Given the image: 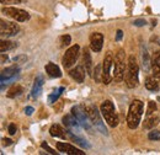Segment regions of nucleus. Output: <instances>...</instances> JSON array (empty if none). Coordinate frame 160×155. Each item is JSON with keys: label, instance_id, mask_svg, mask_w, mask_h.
<instances>
[{"label": "nucleus", "instance_id": "1", "mask_svg": "<svg viewBox=\"0 0 160 155\" xmlns=\"http://www.w3.org/2000/svg\"><path fill=\"white\" fill-rule=\"evenodd\" d=\"M144 111V103L140 100H133L128 108L127 115V124L131 129H136L140 123V119Z\"/></svg>", "mask_w": 160, "mask_h": 155}, {"label": "nucleus", "instance_id": "2", "mask_svg": "<svg viewBox=\"0 0 160 155\" xmlns=\"http://www.w3.org/2000/svg\"><path fill=\"white\" fill-rule=\"evenodd\" d=\"M126 82L129 89H134L139 84V67L134 56L128 57V65L126 72Z\"/></svg>", "mask_w": 160, "mask_h": 155}, {"label": "nucleus", "instance_id": "3", "mask_svg": "<svg viewBox=\"0 0 160 155\" xmlns=\"http://www.w3.org/2000/svg\"><path fill=\"white\" fill-rule=\"evenodd\" d=\"M100 110H101V115L103 116L105 121L107 122V124L112 128L117 127L118 126V116L116 113V110H115V106L113 103L110 101V100H106L101 103L100 106Z\"/></svg>", "mask_w": 160, "mask_h": 155}, {"label": "nucleus", "instance_id": "4", "mask_svg": "<svg viewBox=\"0 0 160 155\" xmlns=\"http://www.w3.org/2000/svg\"><path fill=\"white\" fill-rule=\"evenodd\" d=\"M115 73H113V78L116 82H121L127 72V65L128 62H126V53L123 49H120L117 52V54L115 56Z\"/></svg>", "mask_w": 160, "mask_h": 155}, {"label": "nucleus", "instance_id": "5", "mask_svg": "<svg viewBox=\"0 0 160 155\" xmlns=\"http://www.w3.org/2000/svg\"><path fill=\"white\" fill-rule=\"evenodd\" d=\"M86 111H88V115L90 117V121L95 126V128H98L102 134L107 136V129H106V127H105V124L101 119L100 112H99L98 107L95 105H89V106H86Z\"/></svg>", "mask_w": 160, "mask_h": 155}, {"label": "nucleus", "instance_id": "6", "mask_svg": "<svg viewBox=\"0 0 160 155\" xmlns=\"http://www.w3.org/2000/svg\"><path fill=\"white\" fill-rule=\"evenodd\" d=\"M2 14L11 18V19L16 20L18 22H25L27 20H30V14L22 9H19V8H15V6H8V8H4L2 10Z\"/></svg>", "mask_w": 160, "mask_h": 155}, {"label": "nucleus", "instance_id": "7", "mask_svg": "<svg viewBox=\"0 0 160 155\" xmlns=\"http://www.w3.org/2000/svg\"><path fill=\"white\" fill-rule=\"evenodd\" d=\"M72 113L75 116V118L78 119V122L80 123L81 127H84L85 129H90L91 128V124H90V117L88 115V111H86V107L84 108L81 105H77V106H73L72 107Z\"/></svg>", "mask_w": 160, "mask_h": 155}, {"label": "nucleus", "instance_id": "8", "mask_svg": "<svg viewBox=\"0 0 160 155\" xmlns=\"http://www.w3.org/2000/svg\"><path fill=\"white\" fill-rule=\"evenodd\" d=\"M79 53H80V47L78 44H74L70 48H68L65 51L64 57H63V65H64V68L69 69L70 67H73L75 64L78 57H79Z\"/></svg>", "mask_w": 160, "mask_h": 155}, {"label": "nucleus", "instance_id": "9", "mask_svg": "<svg viewBox=\"0 0 160 155\" xmlns=\"http://www.w3.org/2000/svg\"><path fill=\"white\" fill-rule=\"evenodd\" d=\"M112 64H113V56L111 52H107L105 56V59H103V63H102V73H103L102 82L105 85H108L112 80V75H111Z\"/></svg>", "mask_w": 160, "mask_h": 155}, {"label": "nucleus", "instance_id": "10", "mask_svg": "<svg viewBox=\"0 0 160 155\" xmlns=\"http://www.w3.org/2000/svg\"><path fill=\"white\" fill-rule=\"evenodd\" d=\"M20 31V27L18 23L15 22H9V21H5V20H1L0 21V35L1 37H11V36H16L18 32Z\"/></svg>", "mask_w": 160, "mask_h": 155}, {"label": "nucleus", "instance_id": "11", "mask_svg": "<svg viewBox=\"0 0 160 155\" xmlns=\"http://www.w3.org/2000/svg\"><path fill=\"white\" fill-rule=\"evenodd\" d=\"M102 44H103V35L100 32H94L90 36V48L94 52H100L102 49Z\"/></svg>", "mask_w": 160, "mask_h": 155}, {"label": "nucleus", "instance_id": "12", "mask_svg": "<svg viewBox=\"0 0 160 155\" xmlns=\"http://www.w3.org/2000/svg\"><path fill=\"white\" fill-rule=\"evenodd\" d=\"M57 149L60 153H65L69 155H85L84 152H81L79 149H77L75 147L68 144V143H63V142H58L57 143Z\"/></svg>", "mask_w": 160, "mask_h": 155}, {"label": "nucleus", "instance_id": "13", "mask_svg": "<svg viewBox=\"0 0 160 155\" xmlns=\"http://www.w3.org/2000/svg\"><path fill=\"white\" fill-rule=\"evenodd\" d=\"M63 123L68 129H73L75 132H79L80 129V123L78 122V119L75 118V116L73 113L70 115H65L63 117Z\"/></svg>", "mask_w": 160, "mask_h": 155}, {"label": "nucleus", "instance_id": "14", "mask_svg": "<svg viewBox=\"0 0 160 155\" xmlns=\"http://www.w3.org/2000/svg\"><path fill=\"white\" fill-rule=\"evenodd\" d=\"M19 72H20V69H19L16 65H12V67H9V68L4 69V70L1 72V75H0L1 84L5 82V81H9V80H11V79H14V78L19 74Z\"/></svg>", "mask_w": 160, "mask_h": 155}, {"label": "nucleus", "instance_id": "15", "mask_svg": "<svg viewBox=\"0 0 160 155\" xmlns=\"http://www.w3.org/2000/svg\"><path fill=\"white\" fill-rule=\"evenodd\" d=\"M82 63H84V67H85L86 73L92 78V75H94L92 59H91V56H90V53H89V51H88V49H84V52H82Z\"/></svg>", "mask_w": 160, "mask_h": 155}, {"label": "nucleus", "instance_id": "16", "mask_svg": "<svg viewBox=\"0 0 160 155\" xmlns=\"http://www.w3.org/2000/svg\"><path fill=\"white\" fill-rule=\"evenodd\" d=\"M85 72L86 70H84V68L81 65H78V67H75L74 69H72L69 72V75L73 78L77 82H82L84 79H85Z\"/></svg>", "mask_w": 160, "mask_h": 155}, {"label": "nucleus", "instance_id": "17", "mask_svg": "<svg viewBox=\"0 0 160 155\" xmlns=\"http://www.w3.org/2000/svg\"><path fill=\"white\" fill-rule=\"evenodd\" d=\"M43 77L42 75H37V78L35 79V84H33V88H32V91H31V97L32 98H37L40 96L41 91H42V86H43Z\"/></svg>", "mask_w": 160, "mask_h": 155}, {"label": "nucleus", "instance_id": "18", "mask_svg": "<svg viewBox=\"0 0 160 155\" xmlns=\"http://www.w3.org/2000/svg\"><path fill=\"white\" fill-rule=\"evenodd\" d=\"M67 136H68V138H69L70 140L75 142L78 145L82 147V148H85V149H90V144H89L85 139H82V138H80V137H78V136H75L70 129H68V131H67Z\"/></svg>", "mask_w": 160, "mask_h": 155}, {"label": "nucleus", "instance_id": "19", "mask_svg": "<svg viewBox=\"0 0 160 155\" xmlns=\"http://www.w3.org/2000/svg\"><path fill=\"white\" fill-rule=\"evenodd\" d=\"M46 72L51 78H60L62 77V72H60L59 67L56 65L54 63H48L46 65Z\"/></svg>", "mask_w": 160, "mask_h": 155}, {"label": "nucleus", "instance_id": "20", "mask_svg": "<svg viewBox=\"0 0 160 155\" xmlns=\"http://www.w3.org/2000/svg\"><path fill=\"white\" fill-rule=\"evenodd\" d=\"M152 70L155 78H159L160 75V52H157L152 60Z\"/></svg>", "mask_w": 160, "mask_h": 155}, {"label": "nucleus", "instance_id": "21", "mask_svg": "<svg viewBox=\"0 0 160 155\" xmlns=\"http://www.w3.org/2000/svg\"><path fill=\"white\" fill-rule=\"evenodd\" d=\"M67 131H64L59 124H52L49 128V134L54 138H65Z\"/></svg>", "mask_w": 160, "mask_h": 155}, {"label": "nucleus", "instance_id": "22", "mask_svg": "<svg viewBox=\"0 0 160 155\" xmlns=\"http://www.w3.org/2000/svg\"><path fill=\"white\" fill-rule=\"evenodd\" d=\"M159 116H154V113H152V115L147 116V119L144 121V128L145 129H152L159 123Z\"/></svg>", "mask_w": 160, "mask_h": 155}, {"label": "nucleus", "instance_id": "23", "mask_svg": "<svg viewBox=\"0 0 160 155\" xmlns=\"http://www.w3.org/2000/svg\"><path fill=\"white\" fill-rule=\"evenodd\" d=\"M145 88L149 90V91H157L159 89V82L154 79V78H147L145 80Z\"/></svg>", "mask_w": 160, "mask_h": 155}, {"label": "nucleus", "instance_id": "24", "mask_svg": "<svg viewBox=\"0 0 160 155\" xmlns=\"http://www.w3.org/2000/svg\"><path fill=\"white\" fill-rule=\"evenodd\" d=\"M18 44L15 43V42H11V41H5V39H2L1 42H0V52H6V51H10V49H12V48H15Z\"/></svg>", "mask_w": 160, "mask_h": 155}, {"label": "nucleus", "instance_id": "25", "mask_svg": "<svg viewBox=\"0 0 160 155\" xmlns=\"http://www.w3.org/2000/svg\"><path fill=\"white\" fill-rule=\"evenodd\" d=\"M142 60H143V68H144V70L145 72H149V69L152 68V63L149 60V54H148V52H147L145 48L142 51Z\"/></svg>", "mask_w": 160, "mask_h": 155}, {"label": "nucleus", "instance_id": "26", "mask_svg": "<svg viewBox=\"0 0 160 155\" xmlns=\"http://www.w3.org/2000/svg\"><path fill=\"white\" fill-rule=\"evenodd\" d=\"M22 91H23V89L21 88L20 85H14L10 90H9V92H8V97H10V98H15L16 96H19L22 94Z\"/></svg>", "mask_w": 160, "mask_h": 155}, {"label": "nucleus", "instance_id": "27", "mask_svg": "<svg viewBox=\"0 0 160 155\" xmlns=\"http://www.w3.org/2000/svg\"><path fill=\"white\" fill-rule=\"evenodd\" d=\"M102 77H103V73H102V64H98V65L95 67L92 78L95 79L96 82H102Z\"/></svg>", "mask_w": 160, "mask_h": 155}, {"label": "nucleus", "instance_id": "28", "mask_svg": "<svg viewBox=\"0 0 160 155\" xmlns=\"http://www.w3.org/2000/svg\"><path fill=\"white\" fill-rule=\"evenodd\" d=\"M63 91H64V88L62 86V88H59V89H58L57 91H54V92H53L52 95H49V97H48L49 102H51V103H54V102H56V101L58 100V97H59L60 95H62V92H63Z\"/></svg>", "mask_w": 160, "mask_h": 155}, {"label": "nucleus", "instance_id": "29", "mask_svg": "<svg viewBox=\"0 0 160 155\" xmlns=\"http://www.w3.org/2000/svg\"><path fill=\"white\" fill-rule=\"evenodd\" d=\"M155 111H157V103H155L154 101H150V102L148 103L147 116H149V115H152V113H155Z\"/></svg>", "mask_w": 160, "mask_h": 155}, {"label": "nucleus", "instance_id": "30", "mask_svg": "<svg viewBox=\"0 0 160 155\" xmlns=\"http://www.w3.org/2000/svg\"><path fill=\"white\" fill-rule=\"evenodd\" d=\"M72 42V37L69 35H64L60 37V46L62 47H65V46H69Z\"/></svg>", "mask_w": 160, "mask_h": 155}, {"label": "nucleus", "instance_id": "31", "mask_svg": "<svg viewBox=\"0 0 160 155\" xmlns=\"http://www.w3.org/2000/svg\"><path fill=\"white\" fill-rule=\"evenodd\" d=\"M148 138L150 140H160V131H155V129L150 131L148 134Z\"/></svg>", "mask_w": 160, "mask_h": 155}, {"label": "nucleus", "instance_id": "32", "mask_svg": "<svg viewBox=\"0 0 160 155\" xmlns=\"http://www.w3.org/2000/svg\"><path fill=\"white\" fill-rule=\"evenodd\" d=\"M9 133L11 134V136H14L16 132H18V127H16V124H14V123H11V124H9Z\"/></svg>", "mask_w": 160, "mask_h": 155}, {"label": "nucleus", "instance_id": "33", "mask_svg": "<svg viewBox=\"0 0 160 155\" xmlns=\"http://www.w3.org/2000/svg\"><path fill=\"white\" fill-rule=\"evenodd\" d=\"M41 147H42L43 149H46L48 153H51V154H56V152H54V150H53V149H52L47 143H42V145H41Z\"/></svg>", "mask_w": 160, "mask_h": 155}, {"label": "nucleus", "instance_id": "34", "mask_svg": "<svg viewBox=\"0 0 160 155\" xmlns=\"http://www.w3.org/2000/svg\"><path fill=\"white\" fill-rule=\"evenodd\" d=\"M145 20H142V19H139V20H134V22H133V25L134 26H138V27H140V26H145Z\"/></svg>", "mask_w": 160, "mask_h": 155}, {"label": "nucleus", "instance_id": "35", "mask_svg": "<svg viewBox=\"0 0 160 155\" xmlns=\"http://www.w3.org/2000/svg\"><path fill=\"white\" fill-rule=\"evenodd\" d=\"M33 112H35V110H33V108H32L31 106H27V107L25 108V113H26L27 116H31V115H32Z\"/></svg>", "mask_w": 160, "mask_h": 155}, {"label": "nucleus", "instance_id": "36", "mask_svg": "<svg viewBox=\"0 0 160 155\" xmlns=\"http://www.w3.org/2000/svg\"><path fill=\"white\" fill-rule=\"evenodd\" d=\"M2 142H4V145H11V144H12V140L9 139V138H4Z\"/></svg>", "mask_w": 160, "mask_h": 155}, {"label": "nucleus", "instance_id": "37", "mask_svg": "<svg viewBox=\"0 0 160 155\" xmlns=\"http://www.w3.org/2000/svg\"><path fill=\"white\" fill-rule=\"evenodd\" d=\"M2 4H14V2H20V0H1Z\"/></svg>", "mask_w": 160, "mask_h": 155}, {"label": "nucleus", "instance_id": "38", "mask_svg": "<svg viewBox=\"0 0 160 155\" xmlns=\"http://www.w3.org/2000/svg\"><path fill=\"white\" fill-rule=\"evenodd\" d=\"M122 37H123V32H122L121 30H117V35H116V39H117V41H121V39H122Z\"/></svg>", "mask_w": 160, "mask_h": 155}, {"label": "nucleus", "instance_id": "39", "mask_svg": "<svg viewBox=\"0 0 160 155\" xmlns=\"http://www.w3.org/2000/svg\"><path fill=\"white\" fill-rule=\"evenodd\" d=\"M158 100H159V101H160V97H158Z\"/></svg>", "mask_w": 160, "mask_h": 155}, {"label": "nucleus", "instance_id": "40", "mask_svg": "<svg viewBox=\"0 0 160 155\" xmlns=\"http://www.w3.org/2000/svg\"><path fill=\"white\" fill-rule=\"evenodd\" d=\"M159 79H160V75H159Z\"/></svg>", "mask_w": 160, "mask_h": 155}]
</instances>
